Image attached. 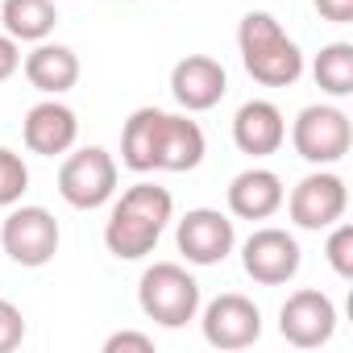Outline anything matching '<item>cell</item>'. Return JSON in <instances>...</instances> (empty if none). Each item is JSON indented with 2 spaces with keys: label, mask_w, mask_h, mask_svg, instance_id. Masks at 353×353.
I'll return each mask as SVG.
<instances>
[{
  "label": "cell",
  "mask_w": 353,
  "mask_h": 353,
  "mask_svg": "<svg viewBox=\"0 0 353 353\" xmlns=\"http://www.w3.org/2000/svg\"><path fill=\"white\" fill-rule=\"evenodd\" d=\"M170 216H174V200H170L166 188H158V183H133L112 204V216L104 225L108 254L121 258V262H141L145 254H154V245L166 233Z\"/></svg>",
  "instance_id": "cell-2"
},
{
  "label": "cell",
  "mask_w": 353,
  "mask_h": 353,
  "mask_svg": "<svg viewBox=\"0 0 353 353\" xmlns=\"http://www.w3.org/2000/svg\"><path fill=\"white\" fill-rule=\"evenodd\" d=\"M125 349H133V353H154V336L133 332V328H121V332H112V336L104 341V353H125Z\"/></svg>",
  "instance_id": "cell-22"
},
{
  "label": "cell",
  "mask_w": 353,
  "mask_h": 353,
  "mask_svg": "<svg viewBox=\"0 0 353 353\" xmlns=\"http://www.w3.org/2000/svg\"><path fill=\"white\" fill-rule=\"evenodd\" d=\"M287 141V121L270 100H245L233 117V145L250 158H270Z\"/></svg>",
  "instance_id": "cell-15"
},
{
  "label": "cell",
  "mask_w": 353,
  "mask_h": 353,
  "mask_svg": "<svg viewBox=\"0 0 353 353\" xmlns=\"http://www.w3.org/2000/svg\"><path fill=\"white\" fill-rule=\"evenodd\" d=\"M287 204V216L295 229H307V233H320L336 221H345V208H349V188L341 174L332 170H312L291 188V196L283 200Z\"/></svg>",
  "instance_id": "cell-8"
},
{
  "label": "cell",
  "mask_w": 353,
  "mask_h": 353,
  "mask_svg": "<svg viewBox=\"0 0 353 353\" xmlns=\"http://www.w3.org/2000/svg\"><path fill=\"white\" fill-rule=\"evenodd\" d=\"M59 241H63V229H59L54 212H46L38 204L13 208L5 216V225H0V250L9 254V262H17L26 270H38L46 262H54Z\"/></svg>",
  "instance_id": "cell-5"
},
{
  "label": "cell",
  "mask_w": 353,
  "mask_h": 353,
  "mask_svg": "<svg viewBox=\"0 0 353 353\" xmlns=\"http://www.w3.org/2000/svg\"><path fill=\"white\" fill-rule=\"evenodd\" d=\"M283 200H287L283 179L266 166H250L229 183V212L237 221H270L283 208Z\"/></svg>",
  "instance_id": "cell-16"
},
{
  "label": "cell",
  "mask_w": 353,
  "mask_h": 353,
  "mask_svg": "<svg viewBox=\"0 0 353 353\" xmlns=\"http://www.w3.org/2000/svg\"><path fill=\"white\" fill-rule=\"evenodd\" d=\"M312 75H316V83H320L324 96H332V100L349 96L353 92V46L349 42H328L316 54Z\"/></svg>",
  "instance_id": "cell-19"
},
{
  "label": "cell",
  "mask_w": 353,
  "mask_h": 353,
  "mask_svg": "<svg viewBox=\"0 0 353 353\" xmlns=\"http://www.w3.org/2000/svg\"><path fill=\"white\" fill-rule=\"evenodd\" d=\"M324 258H328V266L336 270V279H353V225H345V221L328 225Z\"/></svg>",
  "instance_id": "cell-20"
},
{
  "label": "cell",
  "mask_w": 353,
  "mask_h": 353,
  "mask_svg": "<svg viewBox=\"0 0 353 353\" xmlns=\"http://www.w3.org/2000/svg\"><path fill=\"white\" fill-rule=\"evenodd\" d=\"M291 145L312 166H332L353 145V125L336 104H307L291 125Z\"/></svg>",
  "instance_id": "cell-7"
},
{
  "label": "cell",
  "mask_w": 353,
  "mask_h": 353,
  "mask_svg": "<svg viewBox=\"0 0 353 353\" xmlns=\"http://www.w3.org/2000/svg\"><path fill=\"white\" fill-rule=\"evenodd\" d=\"M59 196L79 208V212H92V208H104L112 196H117V162L104 145H83L75 150L63 166H59Z\"/></svg>",
  "instance_id": "cell-6"
},
{
  "label": "cell",
  "mask_w": 353,
  "mask_h": 353,
  "mask_svg": "<svg viewBox=\"0 0 353 353\" xmlns=\"http://www.w3.org/2000/svg\"><path fill=\"white\" fill-rule=\"evenodd\" d=\"M279 332L295 349H320L336 332V303L324 291L303 287V291L287 295V303L279 307Z\"/></svg>",
  "instance_id": "cell-10"
},
{
  "label": "cell",
  "mask_w": 353,
  "mask_h": 353,
  "mask_svg": "<svg viewBox=\"0 0 353 353\" xmlns=\"http://www.w3.org/2000/svg\"><path fill=\"white\" fill-rule=\"evenodd\" d=\"M17 71H21V46H17V38L0 34V83L13 79Z\"/></svg>",
  "instance_id": "cell-23"
},
{
  "label": "cell",
  "mask_w": 353,
  "mask_h": 353,
  "mask_svg": "<svg viewBox=\"0 0 353 353\" xmlns=\"http://www.w3.org/2000/svg\"><path fill=\"white\" fill-rule=\"evenodd\" d=\"M200 328H204V341L212 349H250L262 336V312L250 295L225 291L204 307Z\"/></svg>",
  "instance_id": "cell-12"
},
{
  "label": "cell",
  "mask_w": 353,
  "mask_h": 353,
  "mask_svg": "<svg viewBox=\"0 0 353 353\" xmlns=\"http://www.w3.org/2000/svg\"><path fill=\"white\" fill-rule=\"evenodd\" d=\"M141 312L162 328H183L200 316V283L179 262H154L137 279Z\"/></svg>",
  "instance_id": "cell-4"
},
{
  "label": "cell",
  "mask_w": 353,
  "mask_h": 353,
  "mask_svg": "<svg viewBox=\"0 0 353 353\" xmlns=\"http://www.w3.org/2000/svg\"><path fill=\"white\" fill-rule=\"evenodd\" d=\"M237 50L245 75L262 88H291L303 75V50L274 13H245L237 26Z\"/></svg>",
  "instance_id": "cell-3"
},
{
  "label": "cell",
  "mask_w": 353,
  "mask_h": 353,
  "mask_svg": "<svg viewBox=\"0 0 353 353\" xmlns=\"http://www.w3.org/2000/svg\"><path fill=\"white\" fill-rule=\"evenodd\" d=\"M21 71L42 96H63L79 83V54L71 46H59V42H38L26 54Z\"/></svg>",
  "instance_id": "cell-17"
},
{
  "label": "cell",
  "mask_w": 353,
  "mask_h": 353,
  "mask_svg": "<svg viewBox=\"0 0 353 353\" xmlns=\"http://www.w3.org/2000/svg\"><path fill=\"white\" fill-rule=\"evenodd\" d=\"M241 266H245V274H250L258 287H283V283H291V279L299 274L303 250H299V241H295L287 229L266 225V229H254V233L245 237V245H241Z\"/></svg>",
  "instance_id": "cell-9"
},
{
  "label": "cell",
  "mask_w": 353,
  "mask_h": 353,
  "mask_svg": "<svg viewBox=\"0 0 353 353\" xmlns=\"http://www.w3.org/2000/svg\"><path fill=\"white\" fill-rule=\"evenodd\" d=\"M21 137L30 145V154H42V158H59L67 154L75 141H79V117L71 104H63L59 96L34 104L21 121Z\"/></svg>",
  "instance_id": "cell-14"
},
{
  "label": "cell",
  "mask_w": 353,
  "mask_h": 353,
  "mask_svg": "<svg viewBox=\"0 0 353 353\" xmlns=\"http://www.w3.org/2000/svg\"><path fill=\"white\" fill-rule=\"evenodd\" d=\"M174 245L192 266H221L237 245V229L221 208H192L174 225Z\"/></svg>",
  "instance_id": "cell-11"
},
{
  "label": "cell",
  "mask_w": 353,
  "mask_h": 353,
  "mask_svg": "<svg viewBox=\"0 0 353 353\" xmlns=\"http://www.w3.org/2000/svg\"><path fill=\"white\" fill-rule=\"evenodd\" d=\"M0 26L17 42H46L59 26L54 0H5L0 5Z\"/></svg>",
  "instance_id": "cell-18"
},
{
  "label": "cell",
  "mask_w": 353,
  "mask_h": 353,
  "mask_svg": "<svg viewBox=\"0 0 353 353\" xmlns=\"http://www.w3.org/2000/svg\"><path fill=\"white\" fill-rule=\"evenodd\" d=\"M208 154L204 129L179 112H162V108H133L125 129H121V162L133 174L150 170H196Z\"/></svg>",
  "instance_id": "cell-1"
},
{
  "label": "cell",
  "mask_w": 353,
  "mask_h": 353,
  "mask_svg": "<svg viewBox=\"0 0 353 353\" xmlns=\"http://www.w3.org/2000/svg\"><path fill=\"white\" fill-rule=\"evenodd\" d=\"M229 75L212 54H188L170 67V96L183 112H208L225 100Z\"/></svg>",
  "instance_id": "cell-13"
},
{
  "label": "cell",
  "mask_w": 353,
  "mask_h": 353,
  "mask_svg": "<svg viewBox=\"0 0 353 353\" xmlns=\"http://www.w3.org/2000/svg\"><path fill=\"white\" fill-rule=\"evenodd\" d=\"M26 341V316L13 299H0V353H13Z\"/></svg>",
  "instance_id": "cell-21"
},
{
  "label": "cell",
  "mask_w": 353,
  "mask_h": 353,
  "mask_svg": "<svg viewBox=\"0 0 353 353\" xmlns=\"http://www.w3.org/2000/svg\"><path fill=\"white\" fill-rule=\"evenodd\" d=\"M316 5V13L324 17V21H332V26H349L353 21V0H312Z\"/></svg>",
  "instance_id": "cell-24"
}]
</instances>
